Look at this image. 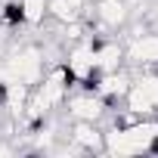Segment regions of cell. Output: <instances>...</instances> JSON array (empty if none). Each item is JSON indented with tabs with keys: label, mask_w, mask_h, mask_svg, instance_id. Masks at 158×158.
Instances as JSON below:
<instances>
[{
	"label": "cell",
	"mask_w": 158,
	"mask_h": 158,
	"mask_svg": "<svg viewBox=\"0 0 158 158\" xmlns=\"http://www.w3.org/2000/svg\"><path fill=\"white\" fill-rule=\"evenodd\" d=\"M3 74H6V81H19L25 87L40 84V77L47 74V50L37 47V44L16 47L3 59Z\"/></svg>",
	"instance_id": "1"
},
{
	"label": "cell",
	"mask_w": 158,
	"mask_h": 158,
	"mask_svg": "<svg viewBox=\"0 0 158 158\" xmlns=\"http://www.w3.org/2000/svg\"><path fill=\"white\" fill-rule=\"evenodd\" d=\"M68 3H74V6H77V10H81V13H84V10H87V6H90V3H93V0H68Z\"/></svg>",
	"instance_id": "6"
},
{
	"label": "cell",
	"mask_w": 158,
	"mask_h": 158,
	"mask_svg": "<svg viewBox=\"0 0 158 158\" xmlns=\"http://www.w3.org/2000/svg\"><path fill=\"white\" fill-rule=\"evenodd\" d=\"M68 143H74L77 149H81L84 155H99V152H106V130H102V124H93V121H71V127H68Z\"/></svg>",
	"instance_id": "4"
},
{
	"label": "cell",
	"mask_w": 158,
	"mask_h": 158,
	"mask_svg": "<svg viewBox=\"0 0 158 158\" xmlns=\"http://www.w3.org/2000/svg\"><path fill=\"white\" fill-rule=\"evenodd\" d=\"M19 6V19L28 28H37L47 22V0H16Z\"/></svg>",
	"instance_id": "5"
},
{
	"label": "cell",
	"mask_w": 158,
	"mask_h": 158,
	"mask_svg": "<svg viewBox=\"0 0 158 158\" xmlns=\"http://www.w3.org/2000/svg\"><path fill=\"white\" fill-rule=\"evenodd\" d=\"M124 65L130 71H158V31H139L124 40Z\"/></svg>",
	"instance_id": "2"
},
{
	"label": "cell",
	"mask_w": 158,
	"mask_h": 158,
	"mask_svg": "<svg viewBox=\"0 0 158 158\" xmlns=\"http://www.w3.org/2000/svg\"><path fill=\"white\" fill-rule=\"evenodd\" d=\"M152 152H155V155H158V139H155V143H152Z\"/></svg>",
	"instance_id": "7"
},
{
	"label": "cell",
	"mask_w": 158,
	"mask_h": 158,
	"mask_svg": "<svg viewBox=\"0 0 158 158\" xmlns=\"http://www.w3.org/2000/svg\"><path fill=\"white\" fill-rule=\"evenodd\" d=\"M62 109L68 112L71 121H93V124H102V121L109 118V112H112V106H109L96 90H84V87L71 90Z\"/></svg>",
	"instance_id": "3"
}]
</instances>
